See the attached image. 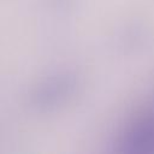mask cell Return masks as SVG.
I'll return each instance as SVG.
<instances>
[{
    "instance_id": "obj_1",
    "label": "cell",
    "mask_w": 154,
    "mask_h": 154,
    "mask_svg": "<svg viewBox=\"0 0 154 154\" xmlns=\"http://www.w3.org/2000/svg\"><path fill=\"white\" fill-rule=\"evenodd\" d=\"M129 146L134 147L135 152L152 153L154 152V114L141 118L132 126L128 137Z\"/></svg>"
}]
</instances>
